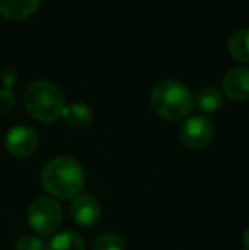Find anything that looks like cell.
<instances>
[{"label": "cell", "instance_id": "obj_1", "mask_svg": "<svg viewBox=\"0 0 249 250\" xmlns=\"http://www.w3.org/2000/svg\"><path fill=\"white\" fill-rule=\"evenodd\" d=\"M41 186L51 198L75 199L86 186V174L75 158L57 157L45 165Z\"/></svg>", "mask_w": 249, "mask_h": 250}, {"label": "cell", "instance_id": "obj_2", "mask_svg": "<svg viewBox=\"0 0 249 250\" xmlns=\"http://www.w3.org/2000/svg\"><path fill=\"white\" fill-rule=\"evenodd\" d=\"M150 105L157 116L169 121H178L189 114L195 105V97L183 82L167 79L154 87L150 94Z\"/></svg>", "mask_w": 249, "mask_h": 250}, {"label": "cell", "instance_id": "obj_3", "mask_svg": "<svg viewBox=\"0 0 249 250\" xmlns=\"http://www.w3.org/2000/svg\"><path fill=\"white\" fill-rule=\"evenodd\" d=\"M65 105L60 87L48 80L33 82L24 92V107L36 121L55 123L62 118Z\"/></svg>", "mask_w": 249, "mask_h": 250}, {"label": "cell", "instance_id": "obj_4", "mask_svg": "<svg viewBox=\"0 0 249 250\" xmlns=\"http://www.w3.org/2000/svg\"><path fill=\"white\" fill-rule=\"evenodd\" d=\"M27 220L29 225L38 235L48 237L51 235L62 221V208L50 196H40L31 203L27 209Z\"/></svg>", "mask_w": 249, "mask_h": 250}, {"label": "cell", "instance_id": "obj_5", "mask_svg": "<svg viewBox=\"0 0 249 250\" xmlns=\"http://www.w3.org/2000/svg\"><path fill=\"white\" fill-rule=\"evenodd\" d=\"M180 136L188 148H205L213 138V123L203 114L189 116L181 125Z\"/></svg>", "mask_w": 249, "mask_h": 250}, {"label": "cell", "instance_id": "obj_6", "mask_svg": "<svg viewBox=\"0 0 249 250\" xmlns=\"http://www.w3.org/2000/svg\"><path fill=\"white\" fill-rule=\"evenodd\" d=\"M38 143H40L38 133L29 126H14L5 135V150L12 157H29L38 148Z\"/></svg>", "mask_w": 249, "mask_h": 250}, {"label": "cell", "instance_id": "obj_7", "mask_svg": "<svg viewBox=\"0 0 249 250\" xmlns=\"http://www.w3.org/2000/svg\"><path fill=\"white\" fill-rule=\"evenodd\" d=\"M224 92L237 102L249 101V66H236L229 70L222 80Z\"/></svg>", "mask_w": 249, "mask_h": 250}, {"label": "cell", "instance_id": "obj_8", "mask_svg": "<svg viewBox=\"0 0 249 250\" xmlns=\"http://www.w3.org/2000/svg\"><path fill=\"white\" fill-rule=\"evenodd\" d=\"M70 214L80 227H92L101 218V206L91 196H77L70 206Z\"/></svg>", "mask_w": 249, "mask_h": 250}, {"label": "cell", "instance_id": "obj_9", "mask_svg": "<svg viewBox=\"0 0 249 250\" xmlns=\"http://www.w3.org/2000/svg\"><path fill=\"white\" fill-rule=\"evenodd\" d=\"M40 0H0V14L7 19L23 21L36 12Z\"/></svg>", "mask_w": 249, "mask_h": 250}, {"label": "cell", "instance_id": "obj_10", "mask_svg": "<svg viewBox=\"0 0 249 250\" xmlns=\"http://www.w3.org/2000/svg\"><path fill=\"white\" fill-rule=\"evenodd\" d=\"M62 118L65 119L72 128L84 129V128H87V126H91V123H92V111H91L89 105L84 104V102H73V104L65 105Z\"/></svg>", "mask_w": 249, "mask_h": 250}, {"label": "cell", "instance_id": "obj_11", "mask_svg": "<svg viewBox=\"0 0 249 250\" xmlns=\"http://www.w3.org/2000/svg\"><path fill=\"white\" fill-rule=\"evenodd\" d=\"M222 99H224L222 90H220L219 87L206 85L196 94L195 104L202 112H213V111H217V109H220Z\"/></svg>", "mask_w": 249, "mask_h": 250}, {"label": "cell", "instance_id": "obj_12", "mask_svg": "<svg viewBox=\"0 0 249 250\" xmlns=\"http://www.w3.org/2000/svg\"><path fill=\"white\" fill-rule=\"evenodd\" d=\"M229 53L239 63H249V29L236 31L227 43Z\"/></svg>", "mask_w": 249, "mask_h": 250}, {"label": "cell", "instance_id": "obj_13", "mask_svg": "<svg viewBox=\"0 0 249 250\" xmlns=\"http://www.w3.org/2000/svg\"><path fill=\"white\" fill-rule=\"evenodd\" d=\"M46 250H86V244L75 231H60L50 240Z\"/></svg>", "mask_w": 249, "mask_h": 250}, {"label": "cell", "instance_id": "obj_14", "mask_svg": "<svg viewBox=\"0 0 249 250\" xmlns=\"http://www.w3.org/2000/svg\"><path fill=\"white\" fill-rule=\"evenodd\" d=\"M92 250H126L123 238L116 233H103L96 238Z\"/></svg>", "mask_w": 249, "mask_h": 250}, {"label": "cell", "instance_id": "obj_15", "mask_svg": "<svg viewBox=\"0 0 249 250\" xmlns=\"http://www.w3.org/2000/svg\"><path fill=\"white\" fill-rule=\"evenodd\" d=\"M16 250H46L38 235H24L16 242Z\"/></svg>", "mask_w": 249, "mask_h": 250}, {"label": "cell", "instance_id": "obj_16", "mask_svg": "<svg viewBox=\"0 0 249 250\" xmlns=\"http://www.w3.org/2000/svg\"><path fill=\"white\" fill-rule=\"evenodd\" d=\"M16 105V96L10 89H0V114H9Z\"/></svg>", "mask_w": 249, "mask_h": 250}, {"label": "cell", "instance_id": "obj_17", "mask_svg": "<svg viewBox=\"0 0 249 250\" xmlns=\"http://www.w3.org/2000/svg\"><path fill=\"white\" fill-rule=\"evenodd\" d=\"M17 82V72L12 68H7L5 72L2 73V83H3V89H10L14 83Z\"/></svg>", "mask_w": 249, "mask_h": 250}, {"label": "cell", "instance_id": "obj_18", "mask_svg": "<svg viewBox=\"0 0 249 250\" xmlns=\"http://www.w3.org/2000/svg\"><path fill=\"white\" fill-rule=\"evenodd\" d=\"M243 244H244V249L249 250V227L246 228V231H244V235H243Z\"/></svg>", "mask_w": 249, "mask_h": 250}]
</instances>
